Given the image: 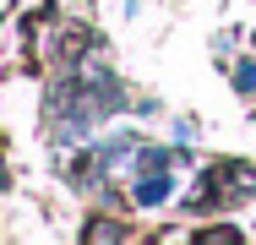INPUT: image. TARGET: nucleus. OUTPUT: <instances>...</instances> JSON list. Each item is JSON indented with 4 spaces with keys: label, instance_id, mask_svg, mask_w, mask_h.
<instances>
[{
    "label": "nucleus",
    "instance_id": "obj_1",
    "mask_svg": "<svg viewBox=\"0 0 256 245\" xmlns=\"http://www.w3.org/2000/svg\"><path fill=\"white\" fill-rule=\"evenodd\" d=\"M169 191H174V180H169L164 169H148V174L136 169V202H142V207H158Z\"/></svg>",
    "mask_w": 256,
    "mask_h": 245
},
{
    "label": "nucleus",
    "instance_id": "obj_2",
    "mask_svg": "<svg viewBox=\"0 0 256 245\" xmlns=\"http://www.w3.org/2000/svg\"><path fill=\"white\" fill-rule=\"evenodd\" d=\"M240 93H256V66H240Z\"/></svg>",
    "mask_w": 256,
    "mask_h": 245
}]
</instances>
